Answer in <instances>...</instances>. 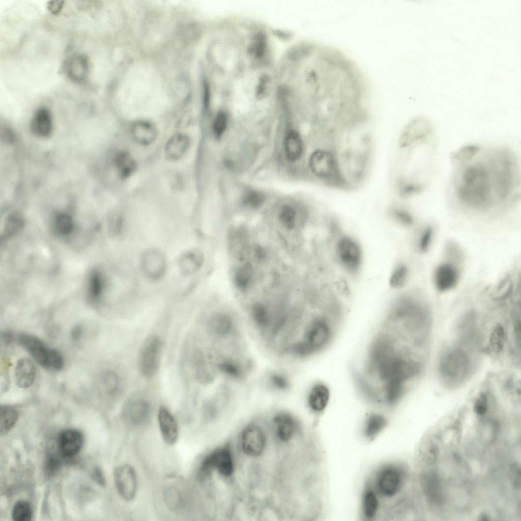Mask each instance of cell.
<instances>
[{
    "label": "cell",
    "instance_id": "484cf974",
    "mask_svg": "<svg viewBox=\"0 0 521 521\" xmlns=\"http://www.w3.org/2000/svg\"><path fill=\"white\" fill-rule=\"evenodd\" d=\"M379 510V502L373 489L366 485L362 494V511L366 519L371 520L376 517Z\"/></svg>",
    "mask_w": 521,
    "mask_h": 521
},
{
    "label": "cell",
    "instance_id": "4316f807",
    "mask_svg": "<svg viewBox=\"0 0 521 521\" xmlns=\"http://www.w3.org/2000/svg\"><path fill=\"white\" fill-rule=\"evenodd\" d=\"M150 407L147 401L137 400L133 401L128 408V417L134 424H140L145 422L149 415Z\"/></svg>",
    "mask_w": 521,
    "mask_h": 521
},
{
    "label": "cell",
    "instance_id": "e575fe53",
    "mask_svg": "<svg viewBox=\"0 0 521 521\" xmlns=\"http://www.w3.org/2000/svg\"><path fill=\"white\" fill-rule=\"evenodd\" d=\"M296 212L290 205L283 206L279 212V219L282 225L288 229H293L296 224Z\"/></svg>",
    "mask_w": 521,
    "mask_h": 521
},
{
    "label": "cell",
    "instance_id": "74e56055",
    "mask_svg": "<svg viewBox=\"0 0 521 521\" xmlns=\"http://www.w3.org/2000/svg\"><path fill=\"white\" fill-rule=\"evenodd\" d=\"M103 381L105 388L109 394H113L119 389L120 381L115 372L112 370L106 371L104 375Z\"/></svg>",
    "mask_w": 521,
    "mask_h": 521
},
{
    "label": "cell",
    "instance_id": "f35d334b",
    "mask_svg": "<svg viewBox=\"0 0 521 521\" xmlns=\"http://www.w3.org/2000/svg\"><path fill=\"white\" fill-rule=\"evenodd\" d=\"M227 124V117L222 112H219L216 117L213 126V131L216 138H220L224 132Z\"/></svg>",
    "mask_w": 521,
    "mask_h": 521
},
{
    "label": "cell",
    "instance_id": "60d3db41",
    "mask_svg": "<svg viewBox=\"0 0 521 521\" xmlns=\"http://www.w3.org/2000/svg\"><path fill=\"white\" fill-rule=\"evenodd\" d=\"M473 410L474 412L478 415H484L487 410V398L486 395L481 393L475 400Z\"/></svg>",
    "mask_w": 521,
    "mask_h": 521
},
{
    "label": "cell",
    "instance_id": "f6af8a7d",
    "mask_svg": "<svg viewBox=\"0 0 521 521\" xmlns=\"http://www.w3.org/2000/svg\"><path fill=\"white\" fill-rule=\"evenodd\" d=\"M255 256L259 259H262L265 257V251L259 246H256L253 249Z\"/></svg>",
    "mask_w": 521,
    "mask_h": 521
},
{
    "label": "cell",
    "instance_id": "b9f144b4",
    "mask_svg": "<svg viewBox=\"0 0 521 521\" xmlns=\"http://www.w3.org/2000/svg\"><path fill=\"white\" fill-rule=\"evenodd\" d=\"M391 214L395 219L402 224L410 225L413 222L412 216L404 210L394 209L391 212Z\"/></svg>",
    "mask_w": 521,
    "mask_h": 521
},
{
    "label": "cell",
    "instance_id": "8fae6325",
    "mask_svg": "<svg viewBox=\"0 0 521 521\" xmlns=\"http://www.w3.org/2000/svg\"><path fill=\"white\" fill-rule=\"evenodd\" d=\"M241 446L243 451L248 455L257 456L264 450L266 439L263 429L256 425H250L243 431L241 435Z\"/></svg>",
    "mask_w": 521,
    "mask_h": 521
},
{
    "label": "cell",
    "instance_id": "bcb514c9",
    "mask_svg": "<svg viewBox=\"0 0 521 521\" xmlns=\"http://www.w3.org/2000/svg\"><path fill=\"white\" fill-rule=\"evenodd\" d=\"M2 338L4 342L8 344L11 343L13 341L14 336L13 333L11 332H7L3 334Z\"/></svg>",
    "mask_w": 521,
    "mask_h": 521
},
{
    "label": "cell",
    "instance_id": "52a82bcc",
    "mask_svg": "<svg viewBox=\"0 0 521 521\" xmlns=\"http://www.w3.org/2000/svg\"><path fill=\"white\" fill-rule=\"evenodd\" d=\"M336 253L340 264L348 271L356 273L358 271L361 253L359 246L354 240L347 237H341L337 243Z\"/></svg>",
    "mask_w": 521,
    "mask_h": 521
},
{
    "label": "cell",
    "instance_id": "2e32d148",
    "mask_svg": "<svg viewBox=\"0 0 521 521\" xmlns=\"http://www.w3.org/2000/svg\"><path fill=\"white\" fill-rule=\"evenodd\" d=\"M82 443V435L75 429H69L63 431L58 438L59 450L66 457L76 455L80 450Z\"/></svg>",
    "mask_w": 521,
    "mask_h": 521
},
{
    "label": "cell",
    "instance_id": "d590c367",
    "mask_svg": "<svg viewBox=\"0 0 521 521\" xmlns=\"http://www.w3.org/2000/svg\"><path fill=\"white\" fill-rule=\"evenodd\" d=\"M408 275V270L405 265H398L394 269L390 278V284L393 288H400L406 283Z\"/></svg>",
    "mask_w": 521,
    "mask_h": 521
},
{
    "label": "cell",
    "instance_id": "7c38bea8",
    "mask_svg": "<svg viewBox=\"0 0 521 521\" xmlns=\"http://www.w3.org/2000/svg\"><path fill=\"white\" fill-rule=\"evenodd\" d=\"M17 341L40 365L47 369L52 349L38 337L28 334L19 335Z\"/></svg>",
    "mask_w": 521,
    "mask_h": 521
},
{
    "label": "cell",
    "instance_id": "6da1fadb",
    "mask_svg": "<svg viewBox=\"0 0 521 521\" xmlns=\"http://www.w3.org/2000/svg\"><path fill=\"white\" fill-rule=\"evenodd\" d=\"M452 163L453 193L465 207L488 211L514 202L520 194L518 163L508 148L466 146L453 155Z\"/></svg>",
    "mask_w": 521,
    "mask_h": 521
},
{
    "label": "cell",
    "instance_id": "1f68e13d",
    "mask_svg": "<svg viewBox=\"0 0 521 521\" xmlns=\"http://www.w3.org/2000/svg\"><path fill=\"white\" fill-rule=\"evenodd\" d=\"M12 515L15 521H29L31 519L32 511L31 505L26 501H19L14 505Z\"/></svg>",
    "mask_w": 521,
    "mask_h": 521
},
{
    "label": "cell",
    "instance_id": "30bf717a",
    "mask_svg": "<svg viewBox=\"0 0 521 521\" xmlns=\"http://www.w3.org/2000/svg\"><path fill=\"white\" fill-rule=\"evenodd\" d=\"M161 348V341L156 337L150 338L146 341L139 358V368L144 376L151 377L156 372Z\"/></svg>",
    "mask_w": 521,
    "mask_h": 521
},
{
    "label": "cell",
    "instance_id": "4dcf8cb0",
    "mask_svg": "<svg viewBox=\"0 0 521 521\" xmlns=\"http://www.w3.org/2000/svg\"><path fill=\"white\" fill-rule=\"evenodd\" d=\"M267 383L270 388L278 392L285 391L290 385L288 378L283 373L278 372L269 375Z\"/></svg>",
    "mask_w": 521,
    "mask_h": 521
},
{
    "label": "cell",
    "instance_id": "ab89813d",
    "mask_svg": "<svg viewBox=\"0 0 521 521\" xmlns=\"http://www.w3.org/2000/svg\"><path fill=\"white\" fill-rule=\"evenodd\" d=\"M433 236V230L426 228L422 233L419 241V249L422 252H426L429 248Z\"/></svg>",
    "mask_w": 521,
    "mask_h": 521
},
{
    "label": "cell",
    "instance_id": "7bdbcfd3",
    "mask_svg": "<svg viewBox=\"0 0 521 521\" xmlns=\"http://www.w3.org/2000/svg\"><path fill=\"white\" fill-rule=\"evenodd\" d=\"M425 448L423 453L424 456L426 457V460L428 462H433L436 459L438 454L437 448L431 443H428Z\"/></svg>",
    "mask_w": 521,
    "mask_h": 521
},
{
    "label": "cell",
    "instance_id": "ba28073f",
    "mask_svg": "<svg viewBox=\"0 0 521 521\" xmlns=\"http://www.w3.org/2000/svg\"><path fill=\"white\" fill-rule=\"evenodd\" d=\"M114 477L121 497L126 501L133 500L137 489V477L133 468L128 464L119 466L114 470Z\"/></svg>",
    "mask_w": 521,
    "mask_h": 521
},
{
    "label": "cell",
    "instance_id": "603a6c76",
    "mask_svg": "<svg viewBox=\"0 0 521 521\" xmlns=\"http://www.w3.org/2000/svg\"><path fill=\"white\" fill-rule=\"evenodd\" d=\"M52 127V118L48 110L44 108L38 109L32 121L33 133L39 136L46 137L51 133Z\"/></svg>",
    "mask_w": 521,
    "mask_h": 521
},
{
    "label": "cell",
    "instance_id": "ac0fdd59",
    "mask_svg": "<svg viewBox=\"0 0 521 521\" xmlns=\"http://www.w3.org/2000/svg\"><path fill=\"white\" fill-rule=\"evenodd\" d=\"M35 366L32 361L22 358L17 361L14 369L16 384L21 388H28L34 383L36 378Z\"/></svg>",
    "mask_w": 521,
    "mask_h": 521
},
{
    "label": "cell",
    "instance_id": "d6a6232c",
    "mask_svg": "<svg viewBox=\"0 0 521 521\" xmlns=\"http://www.w3.org/2000/svg\"><path fill=\"white\" fill-rule=\"evenodd\" d=\"M505 342V331L503 327L497 325L493 329L489 337V344L491 350L495 353H499L503 349Z\"/></svg>",
    "mask_w": 521,
    "mask_h": 521
},
{
    "label": "cell",
    "instance_id": "f546056e",
    "mask_svg": "<svg viewBox=\"0 0 521 521\" xmlns=\"http://www.w3.org/2000/svg\"><path fill=\"white\" fill-rule=\"evenodd\" d=\"M0 414V432L2 435L13 427L17 420L18 414L15 409L8 406L1 407Z\"/></svg>",
    "mask_w": 521,
    "mask_h": 521
},
{
    "label": "cell",
    "instance_id": "3957f363",
    "mask_svg": "<svg viewBox=\"0 0 521 521\" xmlns=\"http://www.w3.org/2000/svg\"><path fill=\"white\" fill-rule=\"evenodd\" d=\"M308 165L313 176L326 185L347 189L332 146L324 145L312 152Z\"/></svg>",
    "mask_w": 521,
    "mask_h": 521
},
{
    "label": "cell",
    "instance_id": "ffe728a7",
    "mask_svg": "<svg viewBox=\"0 0 521 521\" xmlns=\"http://www.w3.org/2000/svg\"><path fill=\"white\" fill-rule=\"evenodd\" d=\"M131 134L136 143L140 146H147L155 140L157 130L155 127L150 122L139 121L132 124Z\"/></svg>",
    "mask_w": 521,
    "mask_h": 521
},
{
    "label": "cell",
    "instance_id": "d6986e66",
    "mask_svg": "<svg viewBox=\"0 0 521 521\" xmlns=\"http://www.w3.org/2000/svg\"><path fill=\"white\" fill-rule=\"evenodd\" d=\"M273 422L276 436L281 441L290 440L297 430V420L288 413H280L277 414Z\"/></svg>",
    "mask_w": 521,
    "mask_h": 521
},
{
    "label": "cell",
    "instance_id": "cb8c5ba5",
    "mask_svg": "<svg viewBox=\"0 0 521 521\" xmlns=\"http://www.w3.org/2000/svg\"><path fill=\"white\" fill-rule=\"evenodd\" d=\"M284 150L286 157L291 162L297 161L302 156L303 143L296 131L291 130L287 133L284 139Z\"/></svg>",
    "mask_w": 521,
    "mask_h": 521
},
{
    "label": "cell",
    "instance_id": "d4e9b609",
    "mask_svg": "<svg viewBox=\"0 0 521 521\" xmlns=\"http://www.w3.org/2000/svg\"><path fill=\"white\" fill-rule=\"evenodd\" d=\"M423 491L427 500L438 504L442 499L441 488L438 476L433 473L425 474L421 480Z\"/></svg>",
    "mask_w": 521,
    "mask_h": 521
},
{
    "label": "cell",
    "instance_id": "5bb4252c",
    "mask_svg": "<svg viewBox=\"0 0 521 521\" xmlns=\"http://www.w3.org/2000/svg\"><path fill=\"white\" fill-rule=\"evenodd\" d=\"M459 279L458 268L450 263H443L436 269L433 281L436 288L441 292L451 290L456 286Z\"/></svg>",
    "mask_w": 521,
    "mask_h": 521
},
{
    "label": "cell",
    "instance_id": "8992f818",
    "mask_svg": "<svg viewBox=\"0 0 521 521\" xmlns=\"http://www.w3.org/2000/svg\"><path fill=\"white\" fill-rule=\"evenodd\" d=\"M234 470L231 450L228 446H224L215 450L205 458L201 464L200 473L206 475L216 470L221 476L228 477L232 475Z\"/></svg>",
    "mask_w": 521,
    "mask_h": 521
},
{
    "label": "cell",
    "instance_id": "7402d4cb",
    "mask_svg": "<svg viewBox=\"0 0 521 521\" xmlns=\"http://www.w3.org/2000/svg\"><path fill=\"white\" fill-rule=\"evenodd\" d=\"M330 396L328 388L321 383L314 385L310 389L308 396V403L310 408L316 412L323 411L326 407Z\"/></svg>",
    "mask_w": 521,
    "mask_h": 521
},
{
    "label": "cell",
    "instance_id": "8d00e7d4",
    "mask_svg": "<svg viewBox=\"0 0 521 521\" xmlns=\"http://www.w3.org/2000/svg\"><path fill=\"white\" fill-rule=\"evenodd\" d=\"M265 196L261 192L250 190L246 192L243 197L244 205L252 209L260 207L264 203Z\"/></svg>",
    "mask_w": 521,
    "mask_h": 521
},
{
    "label": "cell",
    "instance_id": "e0dca14e",
    "mask_svg": "<svg viewBox=\"0 0 521 521\" xmlns=\"http://www.w3.org/2000/svg\"><path fill=\"white\" fill-rule=\"evenodd\" d=\"M189 136L184 133H177L167 141L164 148V156L169 161L180 159L188 151L190 146Z\"/></svg>",
    "mask_w": 521,
    "mask_h": 521
},
{
    "label": "cell",
    "instance_id": "9c48e42d",
    "mask_svg": "<svg viewBox=\"0 0 521 521\" xmlns=\"http://www.w3.org/2000/svg\"><path fill=\"white\" fill-rule=\"evenodd\" d=\"M468 367L467 356L461 351L454 350L446 354L441 360L440 368L446 378L457 381L464 376Z\"/></svg>",
    "mask_w": 521,
    "mask_h": 521
},
{
    "label": "cell",
    "instance_id": "ee69618b",
    "mask_svg": "<svg viewBox=\"0 0 521 521\" xmlns=\"http://www.w3.org/2000/svg\"><path fill=\"white\" fill-rule=\"evenodd\" d=\"M82 328L79 326L74 327L71 331V337L74 340H78L81 336Z\"/></svg>",
    "mask_w": 521,
    "mask_h": 521
},
{
    "label": "cell",
    "instance_id": "44dd1931",
    "mask_svg": "<svg viewBox=\"0 0 521 521\" xmlns=\"http://www.w3.org/2000/svg\"><path fill=\"white\" fill-rule=\"evenodd\" d=\"M204 255L198 250H189L183 253L179 259L181 272L185 275L194 273L202 265Z\"/></svg>",
    "mask_w": 521,
    "mask_h": 521
},
{
    "label": "cell",
    "instance_id": "277c9868",
    "mask_svg": "<svg viewBox=\"0 0 521 521\" xmlns=\"http://www.w3.org/2000/svg\"><path fill=\"white\" fill-rule=\"evenodd\" d=\"M372 482L368 481L378 500L394 498L401 491L403 485L404 473L400 466L395 464H387L379 467L373 474Z\"/></svg>",
    "mask_w": 521,
    "mask_h": 521
},
{
    "label": "cell",
    "instance_id": "7a4b0ae2",
    "mask_svg": "<svg viewBox=\"0 0 521 521\" xmlns=\"http://www.w3.org/2000/svg\"><path fill=\"white\" fill-rule=\"evenodd\" d=\"M435 140L433 128L427 122L399 143L401 155L397 181L402 196L419 193L427 183L435 155Z\"/></svg>",
    "mask_w": 521,
    "mask_h": 521
},
{
    "label": "cell",
    "instance_id": "836d02e7",
    "mask_svg": "<svg viewBox=\"0 0 521 521\" xmlns=\"http://www.w3.org/2000/svg\"><path fill=\"white\" fill-rule=\"evenodd\" d=\"M252 276V268L249 264L241 266L236 271L235 282L237 286L244 288L249 284Z\"/></svg>",
    "mask_w": 521,
    "mask_h": 521
},
{
    "label": "cell",
    "instance_id": "9a60e30c",
    "mask_svg": "<svg viewBox=\"0 0 521 521\" xmlns=\"http://www.w3.org/2000/svg\"><path fill=\"white\" fill-rule=\"evenodd\" d=\"M158 421L161 435L167 444L176 443L179 436L177 423L171 413L165 407H161L158 413Z\"/></svg>",
    "mask_w": 521,
    "mask_h": 521
},
{
    "label": "cell",
    "instance_id": "5b68a950",
    "mask_svg": "<svg viewBox=\"0 0 521 521\" xmlns=\"http://www.w3.org/2000/svg\"><path fill=\"white\" fill-rule=\"evenodd\" d=\"M332 336V329L328 320L324 317H316L309 322L304 328L303 341L314 353L323 349Z\"/></svg>",
    "mask_w": 521,
    "mask_h": 521
},
{
    "label": "cell",
    "instance_id": "4fadbf2b",
    "mask_svg": "<svg viewBox=\"0 0 521 521\" xmlns=\"http://www.w3.org/2000/svg\"><path fill=\"white\" fill-rule=\"evenodd\" d=\"M141 267L145 276L151 280H158L164 274L166 261L159 251L150 250L141 256Z\"/></svg>",
    "mask_w": 521,
    "mask_h": 521
},
{
    "label": "cell",
    "instance_id": "83f0119b",
    "mask_svg": "<svg viewBox=\"0 0 521 521\" xmlns=\"http://www.w3.org/2000/svg\"><path fill=\"white\" fill-rule=\"evenodd\" d=\"M115 164L120 177L124 179L130 177L135 171L136 166L134 158L126 152H121L117 154Z\"/></svg>",
    "mask_w": 521,
    "mask_h": 521
},
{
    "label": "cell",
    "instance_id": "f1b7e54d",
    "mask_svg": "<svg viewBox=\"0 0 521 521\" xmlns=\"http://www.w3.org/2000/svg\"><path fill=\"white\" fill-rule=\"evenodd\" d=\"M387 421L381 415L373 414L369 416L364 426V434L369 439H372L385 427Z\"/></svg>",
    "mask_w": 521,
    "mask_h": 521
}]
</instances>
